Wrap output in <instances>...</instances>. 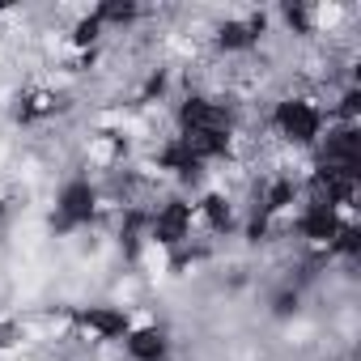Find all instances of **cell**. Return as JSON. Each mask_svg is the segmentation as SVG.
Wrapping results in <instances>:
<instances>
[{
  "label": "cell",
  "mask_w": 361,
  "mask_h": 361,
  "mask_svg": "<svg viewBox=\"0 0 361 361\" xmlns=\"http://www.w3.org/2000/svg\"><path fill=\"white\" fill-rule=\"evenodd\" d=\"M102 217H106V200H102V183H98L94 174L77 170V174H68L64 183L56 188V200H51V230H60V234H81V230H94Z\"/></svg>",
  "instance_id": "3957f363"
},
{
  "label": "cell",
  "mask_w": 361,
  "mask_h": 361,
  "mask_svg": "<svg viewBox=\"0 0 361 361\" xmlns=\"http://www.w3.org/2000/svg\"><path fill=\"white\" fill-rule=\"evenodd\" d=\"M348 221H357V217H348V213H340V209H331V204H323V200H302V204L289 213V221H285V238H298L302 251H327L331 238H336Z\"/></svg>",
  "instance_id": "5b68a950"
},
{
  "label": "cell",
  "mask_w": 361,
  "mask_h": 361,
  "mask_svg": "<svg viewBox=\"0 0 361 361\" xmlns=\"http://www.w3.org/2000/svg\"><path fill=\"white\" fill-rule=\"evenodd\" d=\"M94 13H98L106 35H132L149 18V9L136 5V0H102V5H94Z\"/></svg>",
  "instance_id": "ba28073f"
},
{
  "label": "cell",
  "mask_w": 361,
  "mask_h": 361,
  "mask_svg": "<svg viewBox=\"0 0 361 361\" xmlns=\"http://www.w3.org/2000/svg\"><path fill=\"white\" fill-rule=\"evenodd\" d=\"M327 123H331V119H327L319 94H306V90H293V85H285L281 94H272V102H268L264 115H259L264 136H268L276 149L298 153V157H310V153H314V145L323 140Z\"/></svg>",
  "instance_id": "6da1fadb"
},
{
  "label": "cell",
  "mask_w": 361,
  "mask_h": 361,
  "mask_svg": "<svg viewBox=\"0 0 361 361\" xmlns=\"http://www.w3.org/2000/svg\"><path fill=\"white\" fill-rule=\"evenodd\" d=\"M200 238V221H196V196L192 192H166L149 204L145 217V243L149 251L174 255Z\"/></svg>",
  "instance_id": "7a4b0ae2"
},
{
  "label": "cell",
  "mask_w": 361,
  "mask_h": 361,
  "mask_svg": "<svg viewBox=\"0 0 361 361\" xmlns=\"http://www.w3.org/2000/svg\"><path fill=\"white\" fill-rule=\"evenodd\" d=\"M306 161L361 178V123H327L323 140L314 145V153Z\"/></svg>",
  "instance_id": "8992f818"
},
{
  "label": "cell",
  "mask_w": 361,
  "mask_h": 361,
  "mask_svg": "<svg viewBox=\"0 0 361 361\" xmlns=\"http://www.w3.org/2000/svg\"><path fill=\"white\" fill-rule=\"evenodd\" d=\"M123 361H170L174 357V336L166 323H132V331L119 340Z\"/></svg>",
  "instance_id": "52a82bcc"
},
{
  "label": "cell",
  "mask_w": 361,
  "mask_h": 361,
  "mask_svg": "<svg viewBox=\"0 0 361 361\" xmlns=\"http://www.w3.org/2000/svg\"><path fill=\"white\" fill-rule=\"evenodd\" d=\"M132 323H136L132 306H119V302H85V306H68V327H73V336L85 340V344H98V348L119 344V340L132 331Z\"/></svg>",
  "instance_id": "277c9868"
},
{
  "label": "cell",
  "mask_w": 361,
  "mask_h": 361,
  "mask_svg": "<svg viewBox=\"0 0 361 361\" xmlns=\"http://www.w3.org/2000/svg\"><path fill=\"white\" fill-rule=\"evenodd\" d=\"M5 221H9V200L0 196V230H5Z\"/></svg>",
  "instance_id": "9c48e42d"
}]
</instances>
